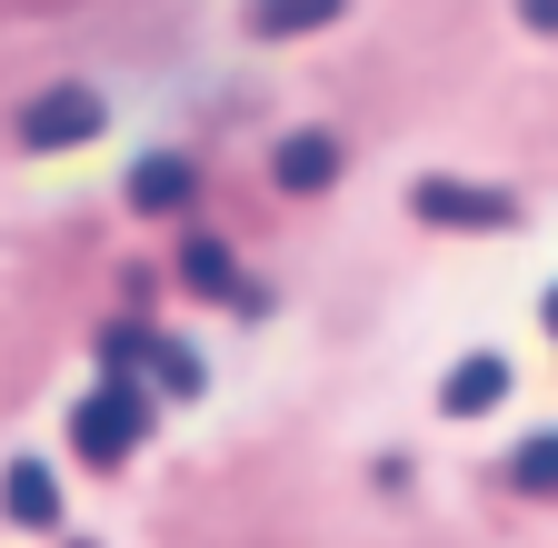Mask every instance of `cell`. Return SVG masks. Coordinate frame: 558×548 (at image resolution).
I'll return each instance as SVG.
<instances>
[{
	"label": "cell",
	"mask_w": 558,
	"mask_h": 548,
	"mask_svg": "<svg viewBox=\"0 0 558 548\" xmlns=\"http://www.w3.org/2000/svg\"><path fill=\"white\" fill-rule=\"evenodd\" d=\"M90 130H100V90H81V81H50V90H31V100H21L11 141H21V150H81Z\"/></svg>",
	"instance_id": "cell-1"
},
{
	"label": "cell",
	"mask_w": 558,
	"mask_h": 548,
	"mask_svg": "<svg viewBox=\"0 0 558 548\" xmlns=\"http://www.w3.org/2000/svg\"><path fill=\"white\" fill-rule=\"evenodd\" d=\"M140 419H150V399H140L130 379H100L81 409H70V439H81V459H130V439H140Z\"/></svg>",
	"instance_id": "cell-2"
},
{
	"label": "cell",
	"mask_w": 558,
	"mask_h": 548,
	"mask_svg": "<svg viewBox=\"0 0 558 548\" xmlns=\"http://www.w3.org/2000/svg\"><path fill=\"white\" fill-rule=\"evenodd\" d=\"M409 210H418V220H439V230H509V220H519V199H509V190H469V180H418V190H409Z\"/></svg>",
	"instance_id": "cell-3"
},
{
	"label": "cell",
	"mask_w": 558,
	"mask_h": 548,
	"mask_svg": "<svg viewBox=\"0 0 558 548\" xmlns=\"http://www.w3.org/2000/svg\"><path fill=\"white\" fill-rule=\"evenodd\" d=\"M339 160H349V150L329 141V130H290V141H279V160H269V180L310 199V190H329V180H339Z\"/></svg>",
	"instance_id": "cell-4"
},
{
	"label": "cell",
	"mask_w": 558,
	"mask_h": 548,
	"mask_svg": "<svg viewBox=\"0 0 558 548\" xmlns=\"http://www.w3.org/2000/svg\"><path fill=\"white\" fill-rule=\"evenodd\" d=\"M190 190H199V170H190L180 150H150V160L130 170V210H150V220H160V210H190Z\"/></svg>",
	"instance_id": "cell-5"
},
{
	"label": "cell",
	"mask_w": 558,
	"mask_h": 548,
	"mask_svg": "<svg viewBox=\"0 0 558 548\" xmlns=\"http://www.w3.org/2000/svg\"><path fill=\"white\" fill-rule=\"evenodd\" d=\"M180 280H190V290H209V300H230V309H259V290L240 280V259H230L220 240H190V249H180Z\"/></svg>",
	"instance_id": "cell-6"
},
{
	"label": "cell",
	"mask_w": 558,
	"mask_h": 548,
	"mask_svg": "<svg viewBox=\"0 0 558 548\" xmlns=\"http://www.w3.org/2000/svg\"><path fill=\"white\" fill-rule=\"evenodd\" d=\"M0 509H11L21 528H50V519H60V489H50V468H40V459H11V468H0Z\"/></svg>",
	"instance_id": "cell-7"
},
{
	"label": "cell",
	"mask_w": 558,
	"mask_h": 548,
	"mask_svg": "<svg viewBox=\"0 0 558 548\" xmlns=\"http://www.w3.org/2000/svg\"><path fill=\"white\" fill-rule=\"evenodd\" d=\"M499 389H509V360H459L449 369V389H439V409H449V419H469V409H499Z\"/></svg>",
	"instance_id": "cell-8"
},
{
	"label": "cell",
	"mask_w": 558,
	"mask_h": 548,
	"mask_svg": "<svg viewBox=\"0 0 558 548\" xmlns=\"http://www.w3.org/2000/svg\"><path fill=\"white\" fill-rule=\"evenodd\" d=\"M339 11H349V0H250V31L259 40H290V31H319Z\"/></svg>",
	"instance_id": "cell-9"
},
{
	"label": "cell",
	"mask_w": 558,
	"mask_h": 548,
	"mask_svg": "<svg viewBox=\"0 0 558 548\" xmlns=\"http://www.w3.org/2000/svg\"><path fill=\"white\" fill-rule=\"evenodd\" d=\"M130 360H150V379H160L170 399H190V389H199V360H190V339H140Z\"/></svg>",
	"instance_id": "cell-10"
},
{
	"label": "cell",
	"mask_w": 558,
	"mask_h": 548,
	"mask_svg": "<svg viewBox=\"0 0 558 548\" xmlns=\"http://www.w3.org/2000/svg\"><path fill=\"white\" fill-rule=\"evenodd\" d=\"M509 478H519V489H538V499H548V489H558V429H548V439H529V449L509 459Z\"/></svg>",
	"instance_id": "cell-11"
},
{
	"label": "cell",
	"mask_w": 558,
	"mask_h": 548,
	"mask_svg": "<svg viewBox=\"0 0 558 548\" xmlns=\"http://www.w3.org/2000/svg\"><path fill=\"white\" fill-rule=\"evenodd\" d=\"M519 21L529 31H558V0H519Z\"/></svg>",
	"instance_id": "cell-12"
},
{
	"label": "cell",
	"mask_w": 558,
	"mask_h": 548,
	"mask_svg": "<svg viewBox=\"0 0 558 548\" xmlns=\"http://www.w3.org/2000/svg\"><path fill=\"white\" fill-rule=\"evenodd\" d=\"M548 329H558V290H548Z\"/></svg>",
	"instance_id": "cell-13"
}]
</instances>
